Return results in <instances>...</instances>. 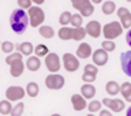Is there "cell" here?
Wrapping results in <instances>:
<instances>
[{
    "mask_svg": "<svg viewBox=\"0 0 131 116\" xmlns=\"http://www.w3.org/2000/svg\"><path fill=\"white\" fill-rule=\"evenodd\" d=\"M10 25H11V29L16 33V34H22V33H25L27 29L29 15L25 12V10H22V8H16V10H14L11 12Z\"/></svg>",
    "mask_w": 131,
    "mask_h": 116,
    "instance_id": "obj_1",
    "label": "cell"
},
{
    "mask_svg": "<svg viewBox=\"0 0 131 116\" xmlns=\"http://www.w3.org/2000/svg\"><path fill=\"white\" fill-rule=\"evenodd\" d=\"M122 33H123V26L120 22H116V20L109 22L105 26H102V36L105 37V40H115Z\"/></svg>",
    "mask_w": 131,
    "mask_h": 116,
    "instance_id": "obj_2",
    "label": "cell"
},
{
    "mask_svg": "<svg viewBox=\"0 0 131 116\" xmlns=\"http://www.w3.org/2000/svg\"><path fill=\"white\" fill-rule=\"evenodd\" d=\"M27 15H29V23H30L33 27H40L45 20V12L42 11V8H40L38 6L29 8Z\"/></svg>",
    "mask_w": 131,
    "mask_h": 116,
    "instance_id": "obj_3",
    "label": "cell"
},
{
    "mask_svg": "<svg viewBox=\"0 0 131 116\" xmlns=\"http://www.w3.org/2000/svg\"><path fill=\"white\" fill-rule=\"evenodd\" d=\"M72 7L79 12L82 16H92L94 12V6L90 0H74Z\"/></svg>",
    "mask_w": 131,
    "mask_h": 116,
    "instance_id": "obj_4",
    "label": "cell"
},
{
    "mask_svg": "<svg viewBox=\"0 0 131 116\" xmlns=\"http://www.w3.org/2000/svg\"><path fill=\"white\" fill-rule=\"evenodd\" d=\"M64 78L63 75H59V74H49V75L45 78V86L51 90H60L64 86Z\"/></svg>",
    "mask_w": 131,
    "mask_h": 116,
    "instance_id": "obj_5",
    "label": "cell"
},
{
    "mask_svg": "<svg viewBox=\"0 0 131 116\" xmlns=\"http://www.w3.org/2000/svg\"><path fill=\"white\" fill-rule=\"evenodd\" d=\"M63 67L66 68V71L68 72H75L79 68V60L78 56L72 55V53H64L63 55Z\"/></svg>",
    "mask_w": 131,
    "mask_h": 116,
    "instance_id": "obj_6",
    "label": "cell"
},
{
    "mask_svg": "<svg viewBox=\"0 0 131 116\" xmlns=\"http://www.w3.org/2000/svg\"><path fill=\"white\" fill-rule=\"evenodd\" d=\"M61 61H60V56L57 53H48L45 56V66H47L49 72H57L61 67Z\"/></svg>",
    "mask_w": 131,
    "mask_h": 116,
    "instance_id": "obj_7",
    "label": "cell"
},
{
    "mask_svg": "<svg viewBox=\"0 0 131 116\" xmlns=\"http://www.w3.org/2000/svg\"><path fill=\"white\" fill-rule=\"evenodd\" d=\"M25 94H26V90L22 89L20 86H10V88L6 90V98L10 100L11 102L22 100L25 97Z\"/></svg>",
    "mask_w": 131,
    "mask_h": 116,
    "instance_id": "obj_8",
    "label": "cell"
},
{
    "mask_svg": "<svg viewBox=\"0 0 131 116\" xmlns=\"http://www.w3.org/2000/svg\"><path fill=\"white\" fill-rule=\"evenodd\" d=\"M101 102H102V105L108 107V109H111V111H112V112H115V113L122 112V111L126 108L124 101L119 100V98H104Z\"/></svg>",
    "mask_w": 131,
    "mask_h": 116,
    "instance_id": "obj_9",
    "label": "cell"
},
{
    "mask_svg": "<svg viewBox=\"0 0 131 116\" xmlns=\"http://www.w3.org/2000/svg\"><path fill=\"white\" fill-rule=\"evenodd\" d=\"M85 30H86V34H89L93 38H98L102 34V26L100 25L98 20H90V22H88Z\"/></svg>",
    "mask_w": 131,
    "mask_h": 116,
    "instance_id": "obj_10",
    "label": "cell"
},
{
    "mask_svg": "<svg viewBox=\"0 0 131 116\" xmlns=\"http://www.w3.org/2000/svg\"><path fill=\"white\" fill-rule=\"evenodd\" d=\"M92 59H93V63L98 66V67H101V66H105L108 63V52L105 51V49H97V51H94L92 53Z\"/></svg>",
    "mask_w": 131,
    "mask_h": 116,
    "instance_id": "obj_11",
    "label": "cell"
},
{
    "mask_svg": "<svg viewBox=\"0 0 131 116\" xmlns=\"http://www.w3.org/2000/svg\"><path fill=\"white\" fill-rule=\"evenodd\" d=\"M117 16H119V19H120V23H122V26L123 29H128L131 27V12L127 10L126 7H120V8H117Z\"/></svg>",
    "mask_w": 131,
    "mask_h": 116,
    "instance_id": "obj_12",
    "label": "cell"
},
{
    "mask_svg": "<svg viewBox=\"0 0 131 116\" xmlns=\"http://www.w3.org/2000/svg\"><path fill=\"white\" fill-rule=\"evenodd\" d=\"M120 63L122 70L127 77H131V51L123 52L120 55Z\"/></svg>",
    "mask_w": 131,
    "mask_h": 116,
    "instance_id": "obj_13",
    "label": "cell"
},
{
    "mask_svg": "<svg viewBox=\"0 0 131 116\" xmlns=\"http://www.w3.org/2000/svg\"><path fill=\"white\" fill-rule=\"evenodd\" d=\"M23 70H25V63L22 61V59L15 60L10 64V74H11V77H14V78H18V77L22 75Z\"/></svg>",
    "mask_w": 131,
    "mask_h": 116,
    "instance_id": "obj_14",
    "label": "cell"
},
{
    "mask_svg": "<svg viewBox=\"0 0 131 116\" xmlns=\"http://www.w3.org/2000/svg\"><path fill=\"white\" fill-rule=\"evenodd\" d=\"M71 104L74 107V109L75 111H83L86 107H88V104H86V98L82 96V94H74V96H71Z\"/></svg>",
    "mask_w": 131,
    "mask_h": 116,
    "instance_id": "obj_15",
    "label": "cell"
},
{
    "mask_svg": "<svg viewBox=\"0 0 131 116\" xmlns=\"http://www.w3.org/2000/svg\"><path fill=\"white\" fill-rule=\"evenodd\" d=\"M92 47L88 44V43H81V45L78 47L77 49V56L78 59H88V57L92 56Z\"/></svg>",
    "mask_w": 131,
    "mask_h": 116,
    "instance_id": "obj_16",
    "label": "cell"
},
{
    "mask_svg": "<svg viewBox=\"0 0 131 116\" xmlns=\"http://www.w3.org/2000/svg\"><path fill=\"white\" fill-rule=\"evenodd\" d=\"M81 94L86 100H92L96 96V88L90 82H85V85H82V88H81Z\"/></svg>",
    "mask_w": 131,
    "mask_h": 116,
    "instance_id": "obj_17",
    "label": "cell"
},
{
    "mask_svg": "<svg viewBox=\"0 0 131 116\" xmlns=\"http://www.w3.org/2000/svg\"><path fill=\"white\" fill-rule=\"evenodd\" d=\"M26 67L29 71H38L40 67H41V61H40V57L38 56H29V59L26 61Z\"/></svg>",
    "mask_w": 131,
    "mask_h": 116,
    "instance_id": "obj_18",
    "label": "cell"
},
{
    "mask_svg": "<svg viewBox=\"0 0 131 116\" xmlns=\"http://www.w3.org/2000/svg\"><path fill=\"white\" fill-rule=\"evenodd\" d=\"M60 40L63 41H68V40H72V27H68V26H61L59 33H57Z\"/></svg>",
    "mask_w": 131,
    "mask_h": 116,
    "instance_id": "obj_19",
    "label": "cell"
},
{
    "mask_svg": "<svg viewBox=\"0 0 131 116\" xmlns=\"http://www.w3.org/2000/svg\"><path fill=\"white\" fill-rule=\"evenodd\" d=\"M105 90L109 96H116V94L120 93V86H119L117 82L115 81H109L108 83L105 85Z\"/></svg>",
    "mask_w": 131,
    "mask_h": 116,
    "instance_id": "obj_20",
    "label": "cell"
},
{
    "mask_svg": "<svg viewBox=\"0 0 131 116\" xmlns=\"http://www.w3.org/2000/svg\"><path fill=\"white\" fill-rule=\"evenodd\" d=\"M38 33L41 37L44 38H52L55 36V30H53L52 26H48V25H41L40 29H38Z\"/></svg>",
    "mask_w": 131,
    "mask_h": 116,
    "instance_id": "obj_21",
    "label": "cell"
},
{
    "mask_svg": "<svg viewBox=\"0 0 131 116\" xmlns=\"http://www.w3.org/2000/svg\"><path fill=\"white\" fill-rule=\"evenodd\" d=\"M18 49H19V52L22 53V55H25V56H30L31 53H33V51H34V48H33V44L29 43V41H25V43L19 44Z\"/></svg>",
    "mask_w": 131,
    "mask_h": 116,
    "instance_id": "obj_22",
    "label": "cell"
},
{
    "mask_svg": "<svg viewBox=\"0 0 131 116\" xmlns=\"http://www.w3.org/2000/svg\"><path fill=\"white\" fill-rule=\"evenodd\" d=\"M85 37H86L85 27H82V26L72 27V40H74V41H82Z\"/></svg>",
    "mask_w": 131,
    "mask_h": 116,
    "instance_id": "obj_23",
    "label": "cell"
},
{
    "mask_svg": "<svg viewBox=\"0 0 131 116\" xmlns=\"http://www.w3.org/2000/svg\"><path fill=\"white\" fill-rule=\"evenodd\" d=\"M38 93H40L38 85H37L36 82H29L27 86H26V94H27V96H30L31 98H34V97L38 96Z\"/></svg>",
    "mask_w": 131,
    "mask_h": 116,
    "instance_id": "obj_24",
    "label": "cell"
},
{
    "mask_svg": "<svg viewBox=\"0 0 131 116\" xmlns=\"http://www.w3.org/2000/svg\"><path fill=\"white\" fill-rule=\"evenodd\" d=\"M115 11H116V4H115V2L108 0V2L102 3V12L105 15H112Z\"/></svg>",
    "mask_w": 131,
    "mask_h": 116,
    "instance_id": "obj_25",
    "label": "cell"
},
{
    "mask_svg": "<svg viewBox=\"0 0 131 116\" xmlns=\"http://www.w3.org/2000/svg\"><path fill=\"white\" fill-rule=\"evenodd\" d=\"M11 111H12V105H11V101L10 100H3V101H0V113L2 115H8V113H11Z\"/></svg>",
    "mask_w": 131,
    "mask_h": 116,
    "instance_id": "obj_26",
    "label": "cell"
},
{
    "mask_svg": "<svg viewBox=\"0 0 131 116\" xmlns=\"http://www.w3.org/2000/svg\"><path fill=\"white\" fill-rule=\"evenodd\" d=\"M71 16L72 14L70 11H64V12H61L60 14V18H59V22L61 26H68L70 22H71Z\"/></svg>",
    "mask_w": 131,
    "mask_h": 116,
    "instance_id": "obj_27",
    "label": "cell"
},
{
    "mask_svg": "<svg viewBox=\"0 0 131 116\" xmlns=\"http://www.w3.org/2000/svg\"><path fill=\"white\" fill-rule=\"evenodd\" d=\"M101 107H102V102L101 101H98V100H92L88 104V109H89V112H100V109H101Z\"/></svg>",
    "mask_w": 131,
    "mask_h": 116,
    "instance_id": "obj_28",
    "label": "cell"
},
{
    "mask_svg": "<svg viewBox=\"0 0 131 116\" xmlns=\"http://www.w3.org/2000/svg\"><path fill=\"white\" fill-rule=\"evenodd\" d=\"M34 53H36L38 57H45V56L49 53L48 47H47V45H44V44H38V45L34 48Z\"/></svg>",
    "mask_w": 131,
    "mask_h": 116,
    "instance_id": "obj_29",
    "label": "cell"
},
{
    "mask_svg": "<svg viewBox=\"0 0 131 116\" xmlns=\"http://www.w3.org/2000/svg\"><path fill=\"white\" fill-rule=\"evenodd\" d=\"M82 22H83V16L79 12H77V14H72L70 25H72V27H78V26H82Z\"/></svg>",
    "mask_w": 131,
    "mask_h": 116,
    "instance_id": "obj_30",
    "label": "cell"
},
{
    "mask_svg": "<svg viewBox=\"0 0 131 116\" xmlns=\"http://www.w3.org/2000/svg\"><path fill=\"white\" fill-rule=\"evenodd\" d=\"M101 48L105 49L106 52H113L116 49V44L113 43V40H105L101 43Z\"/></svg>",
    "mask_w": 131,
    "mask_h": 116,
    "instance_id": "obj_31",
    "label": "cell"
},
{
    "mask_svg": "<svg viewBox=\"0 0 131 116\" xmlns=\"http://www.w3.org/2000/svg\"><path fill=\"white\" fill-rule=\"evenodd\" d=\"M22 53H20V52H11V53H8V55H7V57H6V63L8 64V66H10L11 63H12V61H15V60H20V59H22Z\"/></svg>",
    "mask_w": 131,
    "mask_h": 116,
    "instance_id": "obj_32",
    "label": "cell"
},
{
    "mask_svg": "<svg viewBox=\"0 0 131 116\" xmlns=\"http://www.w3.org/2000/svg\"><path fill=\"white\" fill-rule=\"evenodd\" d=\"M0 48H2V51L4 52V53H11V52H14V44L11 43V41H3L2 43V45H0Z\"/></svg>",
    "mask_w": 131,
    "mask_h": 116,
    "instance_id": "obj_33",
    "label": "cell"
},
{
    "mask_svg": "<svg viewBox=\"0 0 131 116\" xmlns=\"http://www.w3.org/2000/svg\"><path fill=\"white\" fill-rule=\"evenodd\" d=\"M23 102H18L15 107H12V111H11V115H15V116H18V115H22L23 113Z\"/></svg>",
    "mask_w": 131,
    "mask_h": 116,
    "instance_id": "obj_34",
    "label": "cell"
},
{
    "mask_svg": "<svg viewBox=\"0 0 131 116\" xmlns=\"http://www.w3.org/2000/svg\"><path fill=\"white\" fill-rule=\"evenodd\" d=\"M130 92H131V83L130 82H124L123 85H120V93H122L123 97H126Z\"/></svg>",
    "mask_w": 131,
    "mask_h": 116,
    "instance_id": "obj_35",
    "label": "cell"
},
{
    "mask_svg": "<svg viewBox=\"0 0 131 116\" xmlns=\"http://www.w3.org/2000/svg\"><path fill=\"white\" fill-rule=\"evenodd\" d=\"M96 78H97L96 74H89V72L82 74V81L83 82H90V83H93V82L96 81Z\"/></svg>",
    "mask_w": 131,
    "mask_h": 116,
    "instance_id": "obj_36",
    "label": "cell"
},
{
    "mask_svg": "<svg viewBox=\"0 0 131 116\" xmlns=\"http://www.w3.org/2000/svg\"><path fill=\"white\" fill-rule=\"evenodd\" d=\"M83 72L96 74V75H97V72H98V70H97V66H96V64H86V66H85V70H83Z\"/></svg>",
    "mask_w": 131,
    "mask_h": 116,
    "instance_id": "obj_37",
    "label": "cell"
},
{
    "mask_svg": "<svg viewBox=\"0 0 131 116\" xmlns=\"http://www.w3.org/2000/svg\"><path fill=\"white\" fill-rule=\"evenodd\" d=\"M18 6L22 10H29L31 7V0H18Z\"/></svg>",
    "mask_w": 131,
    "mask_h": 116,
    "instance_id": "obj_38",
    "label": "cell"
},
{
    "mask_svg": "<svg viewBox=\"0 0 131 116\" xmlns=\"http://www.w3.org/2000/svg\"><path fill=\"white\" fill-rule=\"evenodd\" d=\"M126 43L128 44V47L131 48V27L128 29V31H127V34H126Z\"/></svg>",
    "mask_w": 131,
    "mask_h": 116,
    "instance_id": "obj_39",
    "label": "cell"
},
{
    "mask_svg": "<svg viewBox=\"0 0 131 116\" xmlns=\"http://www.w3.org/2000/svg\"><path fill=\"white\" fill-rule=\"evenodd\" d=\"M100 115L101 116H111V115H112V111H111V109H100Z\"/></svg>",
    "mask_w": 131,
    "mask_h": 116,
    "instance_id": "obj_40",
    "label": "cell"
},
{
    "mask_svg": "<svg viewBox=\"0 0 131 116\" xmlns=\"http://www.w3.org/2000/svg\"><path fill=\"white\" fill-rule=\"evenodd\" d=\"M31 2L34 3V4H37V6H41V4H42L45 0H31Z\"/></svg>",
    "mask_w": 131,
    "mask_h": 116,
    "instance_id": "obj_41",
    "label": "cell"
},
{
    "mask_svg": "<svg viewBox=\"0 0 131 116\" xmlns=\"http://www.w3.org/2000/svg\"><path fill=\"white\" fill-rule=\"evenodd\" d=\"M124 100H126V101H128V102H131V92H130V93L124 97Z\"/></svg>",
    "mask_w": 131,
    "mask_h": 116,
    "instance_id": "obj_42",
    "label": "cell"
},
{
    "mask_svg": "<svg viewBox=\"0 0 131 116\" xmlns=\"http://www.w3.org/2000/svg\"><path fill=\"white\" fill-rule=\"evenodd\" d=\"M93 4H100V3H102V0H90Z\"/></svg>",
    "mask_w": 131,
    "mask_h": 116,
    "instance_id": "obj_43",
    "label": "cell"
},
{
    "mask_svg": "<svg viewBox=\"0 0 131 116\" xmlns=\"http://www.w3.org/2000/svg\"><path fill=\"white\" fill-rule=\"evenodd\" d=\"M126 113H127V116H131V107H130L128 109H127V112H126Z\"/></svg>",
    "mask_w": 131,
    "mask_h": 116,
    "instance_id": "obj_44",
    "label": "cell"
},
{
    "mask_svg": "<svg viewBox=\"0 0 131 116\" xmlns=\"http://www.w3.org/2000/svg\"><path fill=\"white\" fill-rule=\"evenodd\" d=\"M126 2H128V3H131V0H126Z\"/></svg>",
    "mask_w": 131,
    "mask_h": 116,
    "instance_id": "obj_45",
    "label": "cell"
},
{
    "mask_svg": "<svg viewBox=\"0 0 131 116\" xmlns=\"http://www.w3.org/2000/svg\"><path fill=\"white\" fill-rule=\"evenodd\" d=\"M71 2H74V0H71Z\"/></svg>",
    "mask_w": 131,
    "mask_h": 116,
    "instance_id": "obj_46",
    "label": "cell"
},
{
    "mask_svg": "<svg viewBox=\"0 0 131 116\" xmlns=\"http://www.w3.org/2000/svg\"><path fill=\"white\" fill-rule=\"evenodd\" d=\"M0 45H2V44H0Z\"/></svg>",
    "mask_w": 131,
    "mask_h": 116,
    "instance_id": "obj_47",
    "label": "cell"
}]
</instances>
